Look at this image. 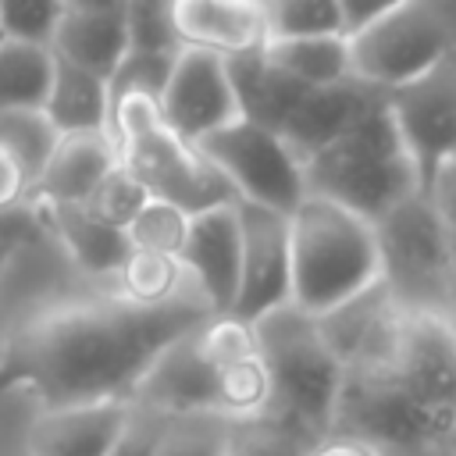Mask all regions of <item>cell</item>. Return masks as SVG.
Returning a JSON list of instances; mask_svg holds the SVG:
<instances>
[{"label": "cell", "mask_w": 456, "mask_h": 456, "mask_svg": "<svg viewBox=\"0 0 456 456\" xmlns=\"http://www.w3.org/2000/svg\"><path fill=\"white\" fill-rule=\"evenodd\" d=\"M260 57L289 75L292 82L306 89H324L338 86L353 75V53H349V36H289V39H267L260 46Z\"/></svg>", "instance_id": "cell-25"}, {"label": "cell", "mask_w": 456, "mask_h": 456, "mask_svg": "<svg viewBox=\"0 0 456 456\" xmlns=\"http://www.w3.org/2000/svg\"><path fill=\"white\" fill-rule=\"evenodd\" d=\"M43 114L57 135H100V132L114 135L107 78L89 75L57 57H53V82H50Z\"/></svg>", "instance_id": "cell-23"}, {"label": "cell", "mask_w": 456, "mask_h": 456, "mask_svg": "<svg viewBox=\"0 0 456 456\" xmlns=\"http://www.w3.org/2000/svg\"><path fill=\"white\" fill-rule=\"evenodd\" d=\"M160 431H164V417L132 406V424H128V431L121 435V442L114 445L110 456H153Z\"/></svg>", "instance_id": "cell-38"}, {"label": "cell", "mask_w": 456, "mask_h": 456, "mask_svg": "<svg viewBox=\"0 0 456 456\" xmlns=\"http://www.w3.org/2000/svg\"><path fill=\"white\" fill-rule=\"evenodd\" d=\"M128 0H68V7H86V11H125Z\"/></svg>", "instance_id": "cell-42"}, {"label": "cell", "mask_w": 456, "mask_h": 456, "mask_svg": "<svg viewBox=\"0 0 456 456\" xmlns=\"http://www.w3.org/2000/svg\"><path fill=\"white\" fill-rule=\"evenodd\" d=\"M317 328H321L331 356L338 360L342 378L346 374H378V370H388L399 353L406 314L399 310V303L378 278L363 292H356L346 303L321 314Z\"/></svg>", "instance_id": "cell-12"}, {"label": "cell", "mask_w": 456, "mask_h": 456, "mask_svg": "<svg viewBox=\"0 0 456 456\" xmlns=\"http://www.w3.org/2000/svg\"><path fill=\"white\" fill-rule=\"evenodd\" d=\"M121 167L146 189V196L182 207L185 214H200L221 203H235L232 185L217 175V167L200 153V146L185 142L146 96H128L114 107L110 118Z\"/></svg>", "instance_id": "cell-6"}, {"label": "cell", "mask_w": 456, "mask_h": 456, "mask_svg": "<svg viewBox=\"0 0 456 456\" xmlns=\"http://www.w3.org/2000/svg\"><path fill=\"white\" fill-rule=\"evenodd\" d=\"M228 75H232V89L239 100V114L253 125L271 128V132H281V125L289 121V114L296 110V103L306 93V86L274 71L260 57V50L242 53V57H228Z\"/></svg>", "instance_id": "cell-24"}, {"label": "cell", "mask_w": 456, "mask_h": 456, "mask_svg": "<svg viewBox=\"0 0 456 456\" xmlns=\"http://www.w3.org/2000/svg\"><path fill=\"white\" fill-rule=\"evenodd\" d=\"M267 39L289 36H346L338 0H264Z\"/></svg>", "instance_id": "cell-30"}, {"label": "cell", "mask_w": 456, "mask_h": 456, "mask_svg": "<svg viewBox=\"0 0 456 456\" xmlns=\"http://www.w3.org/2000/svg\"><path fill=\"white\" fill-rule=\"evenodd\" d=\"M57 139L61 135L53 132L43 110H0V150L11 153L32 182L46 167Z\"/></svg>", "instance_id": "cell-28"}, {"label": "cell", "mask_w": 456, "mask_h": 456, "mask_svg": "<svg viewBox=\"0 0 456 456\" xmlns=\"http://www.w3.org/2000/svg\"><path fill=\"white\" fill-rule=\"evenodd\" d=\"M289 260L292 306L321 317L378 281L374 224L331 200L303 196L289 214Z\"/></svg>", "instance_id": "cell-4"}, {"label": "cell", "mask_w": 456, "mask_h": 456, "mask_svg": "<svg viewBox=\"0 0 456 456\" xmlns=\"http://www.w3.org/2000/svg\"><path fill=\"white\" fill-rule=\"evenodd\" d=\"M175 57H157V53H125L121 64L110 71L107 78V93H110V118H114V107L125 103L128 96H146V100H160V89L167 82V71H171Z\"/></svg>", "instance_id": "cell-35"}, {"label": "cell", "mask_w": 456, "mask_h": 456, "mask_svg": "<svg viewBox=\"0 0 456 456\" xmlns=\"http://www.w3.org/2000/svg\"><path fill=\"white\" fill-rule=\"evenodd\" d=\"M189 289H196V281L189 278V271L182 267L178 256L139 253V249L128 253V260L121 264V271L114 278V292L128 303H139V306L175 303Z\"/></svg>", "instance_id": "cell-27"}, {"label": "cell", "mask_w": 456, "mask_h": 456, "mask_svg": "<svg viewBox=\"0 0 456 456\" xmlns=\"http://www.w3.org/2000/svg\"><path fill=\"white\" fill-rule=\"evenodd\" d=\"M310 442L314 438H306L303 431L274 417H260V420H242L228 428L224 456H303Z\"/></svg>", "instance_id": "cell-33"}, {"label": "cell", "mask_w": 456, "mask_h": 456, "mask_svg": "<svg viewBox=\"0 0 456 456\" xmlns=\"http://www.w3.org/2000/svg\"><path fill=\"white\" fill-rule=\"evenodd\" d=\"M200 153L217 167V175L232 185L235 200L264 207L271 214L289 217L303 196V160L289 150V142L246 118H235L232 125L217 128L200 142Z\"/></svg>", "instance_id": "cell-10"}, {"label": "cell", "mask_w": 456, "mask_h": 456, "mask_svg": "<svg viewBox=\"0 0 456 456\" xmlns=\"http://www.w3.org/2000/svg\"><path fill=\"white\" fill-rule=\"evenodd\" d=\"M303 178L306 196L331 200L363 217L367 224L381 221L395 203L420 192L417 167L385 110V100L381 107L363 114L346 135L314 153L303 164Z\"/></svg>", "instance_id": "cell-3"}, {"label": "cell", "mask_w": 456, "mask_h": 456, "mask_svg": "<svg viewBox=\"0 0 456 456\" xmlns=\"http://www.w3.org/2000/svg\"><path fill=\"white\" fill-rule=\"evenodd\" d=\"M242 264L239 296L232 317L253 324L264 314L292 303V260H289V217L239 200Z\"/></svg>", "instance_id": "cell-14"}, {"label": "cell", "mask_w": 456, "mask_h": 456, "mask_svg": "<svg viewBox=\"0 0 456 456\" xmlns=\"http://www.w3.org/2000/svg\"><path fill=\"white\" fill-rule=\"evenodd\" d=\"M385 110L410 150L420 192L431 178L456 160V53L424 75L385 93Z\"/></svg>", "instance_id": "cell-11"}, {"label": "cell", "mask_w": 456, "mask_h": 456, "mask_svg": "<svg viewBox=\"0 0 456 456\" xmlns=\"http://www.w3.org/2000/svg\"><path fill=\"white\" fill-rule=\"evenodd\" d=\"M374 246L378 278L399 310L413 317H442L456 267L431 200L413 192L395 203L381 221H374Z\"/></svg>", "instance_id": "cell-8"}, {"label": "cell", "mask_w": 456, "mask_h": 456, "mask_svg": "<svg viewBox=\"0 0 456 456\" xmlns=\"http://www.w3.org/2000/svg\"><path fill=\"white\" fill-rule=\"evenodd\" d=\"M449 445H456V438H452V442H449Z\"/></svg>", "instance_id": "cell-44"}, {"label": "cell", "mask_w": 456, "mask_h": 456, "mask_svg": "<svg viewBox=\"0 0 456 456\" xmlns=\"http://www.w3.org/2000/svg\"><path fill=\"white\" fill-rule=\"evenodd\" d=\"M110 292L114 285L89 278L46 224L11 242L0 249V356L53 317Z\"/></svg>", "instance_id": "cell-7"}, {"label": "cell", "mask_w": 456, "mask_h": 456, "mask_svg": "<svg viewBox=\"0 0 456 456\" xmlns=\"http://www.w3.org/2000/svg\"><path fill=\"white\" fill-rule=\"evenodd\" d=\"M50 50L57 61L75 64L89 75L110 78V71L121 64L128 53V36H125V11H86V7H68Z\"/></svg>", "instance_id": "cell-22"}, {"label": "cell", "mask_w": 456, "mask_h": 456, "mask_svg": "<svg viewBox=\"0 0 456 456\" xmlns=\"http://www.w3.org/2000/svg\"><path fill=\"white\" fill-rule=\"evenodd\" d=\"M214 314L200 289L175 303L139 306L118 292L75 306L0 356V378L21 385L39 406L128 399L153 360Z\"/></svg>", "instance_id": "cell-1"}, {"label": "cell", "mask_w": 456, "mask_h": 456, "mask_svg": "<svg viewBox=\"0 0 456 456\" xmlns=\"http://www.w3.org/2000/svg\"><path fill=\"white\" fill-rule=\"evenodd\" d=\"M424 196L431 200V207H435V214L442 221V232H445V242H449V256H452V267H456V160H449L431 178Z\"/></svg>", "instance_id": "cell-37"}, {"label": "cell", "mask_w": 456, "mask_h": 456, "mask_svg": "<svg viewBox=\"0 0 456 456\" xmlns=\"http://www.w3.org/2000/svg\"><path fill=\"white\" fill-rule=\"evenodd\" d=\"M121 164L114 135H61L46 167L32 182L28 203L57 207V203H86L100 182Z\"/></svg>", "instance_id": "cell-20"}, {"label": "cell", "mask_w": 456, "mask_h": 456, "mask_svg": "<svg viewBox=\"0 0 456 456\" xmlns=\"http://www.w3.org/2000/svg\"><path fill=\"white\" fill-rule=\"evenodd\" d=\"M125 36L132 53L178 57L182 39L175 28V0H128L125 4Z\"/></svg>", "instance_id": "cell-31"}, {"label": "cell", "mask_w": 456, "mask_h": 456, "mask_svg": "<svg viewBox=\"0 0 456 456\" xmlns=\"http://www.w3.org/2000/svg\"><path fill=\"white\" fill-rule=\"evenodd\" d=\"M303 456H385V449H378L374 442H367L360 435H349V431H335L331 428L321 438H314Z\"/></svg>", "instance_id": "cell-39"}, {"label": "cell", "mask_w": 456, "mask_h": 456, "mask_svg": "<svg viewBox=\"0 0 456 456\" xmlns=\"http://www.w3.org/2000/svg\"><path fill=\"white\" fill-rule=\"evenodd\" d=\"M442 321H445V328L456 335V278H452V285H449V296H445V306H442Z\"/></svg>", "instance_id": "cell-43"}, {"label": "cell", "mask_w": 456, "mask_h": 456, "mask_svg": "<svg viewBox=\"0 0 456 456\" xmlns=\"http://www.w3.org/2000/svg\"><path fill=\"white\" fill-rule=\"evenodd\" d=\"M68 0H0V39L50 46Z\"/></svg>", "instance_id": "cell-34"}, {"label": "cell", "mask_w": 456, "mask_h": 456, "mask_svg": "<svg viewBox=\"0 0 456 456\" xmlns=\"http://www.w3.org/2000/svg\"><path fill=\"white\" fill-rule=\"evenodd\" d=\"M182 46L217 57H242L267 43L264 0H175Z\"/></svg>", "instance_id": "cell-19"}, {"label": "cell", "mask_w": 456, "mask_h": 456, "mask_svg": "<svg viewBox=\"0 0 456 456\" xmlns=\"http://www.w3.org/2000/svg\"><path fill=\"white\" fill-rule=\"evenodd\" d=\"M381 100H385V89H374L360 78H346L324 89H306L278 135L306 164L314 153H321L338 135H346L363 114L381 107Z\"/></svg>", "instance_id": "cell-18"}, {"label": "cell", "mask_w": 456, "mask_h": 456, "mask_svg": "<svg viewBox=\"0 0 456 456\" xmlns=\"http://www.w3.org/2000/svg\"><path fill=\"white\" fill-rule=\"evenodd\" d=\"M36 207V203H32ZM50 235L61 242V249L96 281L114 285L121 264L128 260L132 246L121 228L100 221L89 207L82 203H57V207H36Z\"/></svg>", "instance_id": "cell-21"}, {"label": "cell", "mask_w": 456, "mask_h": 456, "mask_svg": "<svg viewBox=\"0 0 456 456\" xmlns=\"http://www.w3.org/2000/svg\"><path fill=\"white\" fill-rule=\"evenodd\" d=\"M150 196H146V189L118 164L103 182H100V189L82 203V207H89L100 221H107V224H114V228H128V221L139 214V207L146 203Z\"/></svg>", "instance_id": "cell-36"}, {"label": "cell", "mask_w": 456, "mask_h": 456, "mask_svg": "<svg viewBox=\"0 0 456 456\" xmlns=\"http://www.w3.org/2000/svg\"><path fill=\"white\" fill-rule=\"evenodd\" d=\"M353 75L395 89L456 53V0H403L349 36Z\"/></svg>", "instance_id": "cell-9"}, {"label": "cell", "mask_w": 456, "mask_h": 456, "mask_svg": "<svg viewBox=\"0 0 456 456\" xmlns=\"http://www.w3.org/2000/svg\"><path fill=\"white\" fill-rule=\"evenodd\" d=\"M253 335L271 378L267 417L303 431L306 438L331 431L342 392V367L331 356L317 317L285 303L253 321Z\"/></svg>", "instance_id": "cell-5"}, {"label": "cell", "mask_w": 456, "mask_h": 456, "mask_svg": "<svg viewBox=\"0 0 456 456\" xmlns=\"http://www.w3.org/2000/svg\"><path fill=\"white\" fill-rule=\"evenodd\" d=\"M182 267L207 296L214 314H232L239 296V264H242V228L239 200L192 214L189 235L182 246Z\"/></svg>", "instance_id": "cell-17"}, {"label": "cell", "mask_w": 456, "mask_h": 456, "mask_svg": "<svg viewBox=\"0 0 456 456\" xmlns=\"http://www.w3.org/2000/svg\"><path fill=\"white\" fill-rule=\"evenodd\" d=\"M132 406L157 413L164 420L192 417V413H217V370L203 356L200 328L171 342L153 360V367L132 392Z\"/></svg>", "instance_id": "cell-16"}, {"label": "cell", "mask_w": 456, "mask_h": 456, "mask_svg": "<svg viewBox=\"0 0 456 456\" xmlns=\"http://www.w3.org/2000/svg\"><path fill=\"white\" fill-rule=\"evenodd\" d=\"M128 424V399L39 406L25 428V456H110Z\"/></svg>", "instance_id": "cell-15"}, {"label": "cell", "mask_w": 456, "mask_h": 456, "mask_svg": "<svg viewBox=\"0 0 456 456\" xmlns=\"http://www.w3.org/2000/svg\"><path fill=\"white\" fill-rule=\"evenodd\" d=\"M395 4H403V0H338L342 21H346V36L360 32L363 25H370L374 18H381L385 11H392Z\"/></svg>", "instance_id": "cell-40"}, {"label": "cell", "mask_w": 456, "mask_h": 456, "mask_svg": "<svg viewBox=\"0 0 456 456\" xmlns=\"http://www.w3.org/2000/svg\"><path fill=\"white\" fill-rule=\"evenodd\" d=\"M157 110L192 146H200L207 135L242 118L232 89V75H228V57L182 46L160 89Z\"/></svg>", "instance_id": "cell-13"}, {"label": "cell", "mask_w": 456, "mask_h": 456, "mask_svg": "<svg viewBox=\"0 0 456 456\" xmlns=\"http://www.w3.org/2000/svg\"><path fill=\"white\" fill-rule=\"evenodd\" d=\"M232 420L217 413H192L164 420L153 456H224Z\"/></svg>", "instance_id": "cell-32"}, {"label": "cell", "mask_w": 456, "mask_h": 456, "mask_svg": "<svg viewBox=\"0 0 456 456\" xmlns=\"http://www.w3.org/2000/svg\"><path fill=\"white\" fill-rule=\"evenodd\" d=\"M189 221H192V214H185L182 207L150 196V200L139 207V214L128 221L125 239H128V246L139 249V253L182 256V246H185V235H189Z\"/></svg>", "instance_id": "cell-29"}, {"label": "cell", "mask_w": 456, "mask_h": 456, "mask_svg": "<svg viewBox=\"0 0 456 456\" xmlns=\"http://www.w3.org/2000/svg\"><path fill=\"white\" fill-rule=\"evenodd\" d=\"M392 456H456V445L438 442V445H420V449H406V452H392Z\"/></svg>", "instance_id": "cell-41"}, {"label": "cell", "mask_w": 456, "mask_h": 456, "mask_svg": "<svg viewBox=\"0 0 456 456\" xmlns=\"http://www.w3.org/2000/svg\"><path fill=\"white\" fill-rule=\"evenodd\" d=\"M374 424L395 452L456 438V335L442 317L406 314L392 367L374 374Z\"/></svg>", "instance_id": "cell-2"}, {"label": "cell", "mask_w": 456, "mask_h": 456, "mask_svg": "<svg viewBox=\"0 0 456 456\" xmlns=\"http://www.w3.org/2000/svg\"><path fill=\"white\" fill-rule=\"evenodd\" d=\"M53 82V50L0 39V110H43Z\"/></svg>", "instance_id": "cell-26"}]
</instances>
